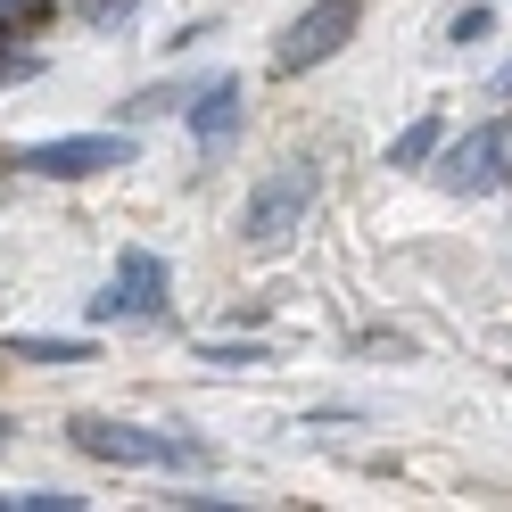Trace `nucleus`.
<instances>
[{"label": "nucleus", "mask_w": 512, "mask_h": 512, "mask_svg": "<svg viewBox=\"0 0 512 512\" xmlns=\"http://www.w3.org/2000/svg\"><path fill=\"white\" fill-rule=\"evenodd\" d=\"M67 438L91 463H141V471H207V446L182 430H141V422H108V413H75Z\"/></svg>", "instance_id": "1"}, {"label": "nucleus", "mask_w": 512, "mask_h": 512, "mask_svg": "<svg viewBox=\"0 0 512 512\" xmlns=\"http://www.w3.org/2000/svg\"><path fill=\"white\" fill-rule=\"evenodd\" d=\"M306 207H314V157H290L281 174H265L248 190V207H240V240L248 248H281L306 223Z\"/></svg>", "instance_id": "2"}, {"label": "nucleus", "mask_w": 512, "mask_h": 512, "mask_svg": "<svg viewBox=\"0 0 512 512\" xmlns=\"http://www.w3.org/2000/svg\"><path fill=\"white\" fill-rule=\"evenodd\" d=\"M9 166L42 174V182H91V174L133 166V141H124V133H58V141H25Z\"/></svg>", "instance_id": "3"}, {"label": "nucleus", "mask_w": 512, "mask_h": 512, "mask_svg": "<svg viewBox=\"0 0 512 512\" xmlns=\"http://www.w3.org/2000/svg\"><path fill=\"white\" fill-rule=\"evenodd\" d=\"M438 182L455 190V199H488V190H504L512 182V124L496 116V124H471L463 141H446Z\"/></svg>", "instance_id": "4"}, {"label": "nucleus", "mask_w": 512, "mask_h": 512, "mask_svg": "<svg viewBox=\"0 0 512 512\" xmlns=\"http://www.w3.org/2000/svg\"><path fill=\"white\" fill-rule=\"evenodd\" d=\"M364 25V0H314L306 17H290V34L273 42V67L281 75H306V67H323V58L347 50V34Z\"/></svg>", "instance_id": "5"}, {"label": "nucleus", "mask_w": 512, "mask_h": 512, "mask_svg": "<svg viewBox=\"0 0 512 512\" xmlns=\"http://www.w3.org/2000/svg\"><path fill=\"white\" fill-rule=\"evenodd\" d=\"M91 314H100V323H116V314H166V256L124 248L116 256V281L91 298Z\"/></svg>", "instance_id": "6"}, {"label": "nucleus", "mask_w": 512, "mask_h": 512, "mask_svg": "<svg viewBox=\"0 0 512 512\" xmlns=\"http://www.w3.org/2000/svg\"><path fill=\"white\" fill-rule=\"evenodd\" d=\"M232 124H240V83H207L190 100V133L199 141H232Z\"/></svg>", "instance_id": "7"}, {"label": "nucleus", "mask_w": 512, "mask_h": 512, "mask_svg": "<svg viewBox=\"0 0 512 512\" xmlns=\"http://www.w3.org/2000/svg\"><path fill=\"white\" fill-rule=\"evenodd\" d=\"M17 364H91V339H42V331H9L0 339Z\"/></svg>", "instance_id": "8"}, {"label": "nucleus", "mask_w": 512, "mask_h": 512, "mask_svg": "<svg viewBox=\"0 0 512 512\" xmlns=\"http://www.w3.org/2000/svg\"><path fill=\"white\" fill-rule=\"evenodd\" d=\"M430 157H438V116H413L389 141V166H430Z\"/></svg>", "instance_id": "9"}, {"label": "nucleus", "mask_w": 512, "mask_h": 512, "mask_svg": "<svg viewBox=\"0 0 512 512\" xmlns=\"http://www.w3.org/2000/svg\"><path fill=\"white\" fill-rule=\"evenodd\" d=\"M83 496H58V488H9L0 496V512H75Z\"/></svg>", "instance_id": "10"}, {"label": "nucleus", "mask_w": 512, "mask_h": 512, "mask_svg": "<svg viewBox=\"0 0 512 512\" xmlns=\"http://www.w3.org/2000/svg\"><path fill=\"white\" fill-rule=\"evenodd\" d=\"M199 364H215V372H256V364H273L265 347H199Z\"/></svg>", "instance_id": "11"}, {"label": "nucleus", "mask_w": 512, "mask_h": 512, "mask_svg": "<svg viewBox=\"0 0 512 512\" xmlns=\"http://www.w3.org/2000/svg\"><path fill=\"white\" fill-rule=\"evenodd\" d=\"M488 25H496L488 9H463V17H455V34H446V42H463V50H471V42H488Z\"/></svg>", "instance_id": "12"}, {"label": "nucleus", "mask_w": 512, "mask_h": 512, "mask_svg": "<svg viewBox=\"0 0 512 512\" xmlns=\"http://www.w3.org/2000/svg\"><path fill=\"white\" fill-rule=\"evenodd\" d=\"M182 512H223V504H232V496H215V488H190V496H174Z\"/></svg>", "instance_id": "13"}, {"label": "nucleus", "mask_w": 512, "mask_h": 512, "mask_svg": "<svg viewBox=\"0 0 512 512\" xmlns=\"http://www.w3.org/2000/svg\"><path fill=\"white\" fill-rule=\"evenodd\" d=\"M42 9V0H0V17H34Z\"/></svg>", "instance_id": "14"}, {"label": "nucleus", "mask_w": 512, "mask_h": 512, "mask_svg": "<svg viewBox=\"0 0 512 512\" xmlns=\"http://www.w3.org/2000/svg\"><path fill=\"white\" fill-rule=\"evenodd\" d=\"M496 100H512V67H504V75H496Z\"/></svg>", "instance_id": "15"}, {"label": "nucleus", "mask_w": 512, "mask_h": 512, "mask_svg": "<svg viewBox=\"0 0 512 512\" xmlns=\"http://www.w3.org/2000/svg\"><path fill=\"white\" fill-rule=\"evenodd\" d=\"M0 438H9V413H0Z\"/></svg>", "instance_id": "16"}]
</instances>
